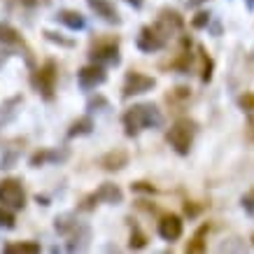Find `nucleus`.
<instances>
[{
  "label": "nucleus",
  "instance_id": "obj_1",
  "mask_svg": "<svg viewBox=\"0 0 254 254\" xmlns=\"http://www.w3.org/2000/svg\"><path fill=\"white\" fill-rule=\"evenodd\" d=\"M122 124L126 128V135L135 138L138 133L147 131V128H161L163 126V115L154 103H138L124 112Z\"/></svg>",
  "mask_w": 254,
  "mask_h": 254
},
{
  "label": "nucleus",
  "instance_id": "obj_2",
  "mask_svg": "<svg viewBox=\"0 0 254 254\" xmlns=\"http://www.w3.org/2000/svg\"><path fill=\"white\" fill-rule=\"evenodd\" d=\"M193 135H196V122H191V119H177V122L170 126L166 140H168V145L173 147L180 156H187L193 145Z\"/></svg>",
  "mask_w": 254,
  "mask_h": 254
},
{
  "label": "nucleus",
  "instance_id": "obj_3",
  "mask_svg": "<svg viewBox=\"0 0 254 254\" xmlns=\"http://www.w3.org/2000/svg\"><path fill=\"white\" fill-rule=\"evenodd\" d=\"M168 35L170 33L156 21L154 26H142V28H140L138 38H135V45H138L140 52L154 54V52H161L163 47L168 45Z\"/></svg>",
  "mask_w": 254,
  "mask_h": 254
},
{
  "label": "nucleus",
  "instance_id": "obj_4",
  "mask_svg": "<svg viewBox=\"0 0 254 254\" xmlns=\"http://www.w3.org/2000/svg\"><path fill=\"white\" fill-rule=\"evenodd\" d=\"M56 79H59V68H56V63L47 61L31 75V84L45 100H52L54 98V91H56Z\"/></svg>",
  "mask_w": 254,
  "mask_h": 254
},
{
  "label": "nucleus",
  "instance_id": "obj_5",
  "mask_svg": "<svg viewBox=\"0 0 254 254\" xmlns=\"http://www.w3.org/2000/svg\"><path fill=\"white\" fill-rule=\"evenodd\" d=\"M0 205L9 210H21L26 205V191H23L21 180L7 177L0 182Z\"/></svg>",
  "mask_w": 254,
  "mask_h": 254
},
{
  "label": "nucleus",
  "instance_id": "obj_6",
  "mask_svg": "<svg viewBox=\"0 0 254 254\" xmlns=\"http://www.w3.org/2000/svg\"><path fill=\"white\" fill-rule=\"evenodd\" d=\"M156 86V79L145 75V72H138V70H131L126 79H124V86H122V96L124 98H131V96H140V93H147L152 91Z\"/></svg>",
  "mask_w": 254,
  "mask_h": 254
},
{
  "label": "nucleus",
  "instance_id": "obj_7",
  "mask_svg": "<svg viewBox=\"0 0 254 254\" xmlns=\"http://www.w3.org/2000/svg\"><path fill=\"white\" fill-rule=\"evenodd\" d=\"M105 79H108V72H105V68L100 63H89L84 68H79L77 72V84L84 91H93L96 86L105 84Z\"/></svg>",
  "mask_w": 254,
  "mask_h": 254
},
{
  "label": "nucleus",
  "instance_id": "obj_8",
  "mask_svg": "<svg viewBox=\"0 0 254 254\" xmlns=\"http://www.w3.org/2000/svg\"><path fill=\"white\" fill-rule=\"evenodd\" d=\"M108 203V205H119V203H124V191L119 189L117 185H112V182H105V185L98 187V191H93L89 198L84 200V208H93V203Z\"/></svg>",
  "mask_w": 254,
  "mask_h": 254
},
{
  "label": "nucleus",
  "instance_id": "obj_9",
  "mask_svg": "<svg viewBox=\"0 0 254 254\" xmlns=\"http://www.w3.org/2000/svg\"><path fill=\"white\" fill-rule=\"evenodd\" d=\"M91 61L100 65H119L122 56H119V45L117 42H100L91 49Z\"/></svg>",
  "mask_w": 254,
  "mask_h": 254
},
{
  "label": "nucleus",
  "instance_id": "obj_10",
  "mask_svg": "<svg viewBox=\"0 0 254 254\" xmlns=\"http://www.w3.org/2000/svg\"><path fill=\"white\" fill-rule=\"evenodd\" d=\"M156 231L161 236L163 240H168V243H175V240L182 238V233H185V224L177 215H166L159 219L156 224Z\"/></svg>",
  "mask_w": 254,
  "mask_h": 254
},
{
  "label": "nucleus",
  "instance_id": "obj_11",
  "mask_svg": "<svg viewBox=\"0 0 254 254\" xmlns=\"http://www.w3.org/2000/svg\"><path fill=\"white\" fill-rule=\"evenodd\" d=\"M86 2H89V7L96 12V16H100L103 21L115 23V26L122 23V16H119V12L115 9V5H112L110 0H86Z\"/></svg>",
  "mask_w": 254,
  "mask_h": 254
},
{
  "label": "nucleus",
  "instance_id": "obj_12",
  "mask_svg": "<svg viewBox=\"0 0 254 254\" xmlns=\"http://www.w3.org/2000/svg\"><path fill=\"white\" fill-rule=\"evenodd\" d=\"M56 21L63 23V26L70 28V31H84L86 28L84 14L77 12V9H59V12H56Z\"/></svg>",
  "mask_w": 254,
  "mask_h": 254
},
{
  "label": "nucleus",
  "instance_id": "obj_13",
  "mask_svg": "<svg viewBox=\"0 0 254 254\" xmlns=\"http://www.w3.org/2000/svg\"><path fill=\"white\" fill-rule=\"evenodd\" d=\"M100 168L103 170H122L128 166V154L124 152V149H112V152H108L105 156H100Z\"/></svg>",
  "mask_w": 254,
  "mask_h": 254
},
{
  "label": "nucleus",
  "instance_id": "obj_14",
  "mask_svg": "<svg viewBox=\"0 0 254 254\" xmlns=\"http://www.w3.org/2000/svg\"><path fill=\"white\" fill-rule=\"evenodd\" d=\"M159 23H161L168 33H173V31H180V28L185 26V19L177 14L175 9H161V12H159Z\"/></svg>",
  "mask_w": 254,
  "mask_h": 254
},
{
  "label": "nucleus",
  "instance_id": "obj_15",
  "mask_svg": "<svg viewBox=\"0 0 254 254\" xmlns=\"http://www.w3.org/2000/svg\"><path fill=\"white\" fill-rule=\"evenodd\" d=\"M63 159H68V152H49V149H42V152H35L31 156V166L33 168H40V166H45L47 161H63Z\"/></svg>",
  "mask_w": 254,
  "mask_h": 254
},
{
  "label": "nucleus",
  "instance_id": "obj_16",
  "mask_svg": "<svg viewBox=\"0 0 254 254\" xmlns=\"http://www.w3.org/2000/svg\"><path fill=\"white\" fill-rule=\"evenodd\" d=\"M205 233H208V224H203L198 231L193 233V238L187 245V254H200L205 252Z\"/></svg>",
  "mask_w": 254,
  "mask_h": 254
},
{
  "label": "nucleus",
  "instance_id": "obj_17",
  "mask_svg": "<svg viewBox=\"0 0 254 254\" xmlns=\"http://www.w3.org/2000/svg\"><path fill=\"white\" fill-rule=\"evenodd\" d=\"M0 45H5V47L21 45V35H19V31L12 28L9 23H0Z\"/></svg>",
  "mask_w": 254,
  "mask_h": 254
},
{
  "label": "nucleus",
  "instance_id": "obj_18",
  "mask_svg": "<svg viewBox=\"0 0 254 254\" xmlns=\"http://www.w3.org/2000/svg\"><path fill=\"white\" fill-rule=\"evenodd\" d=\"M93 131V119L91 117H79L77 122L70 126L68 138H79V135H89Z\"/></svg>",
  "mask_w": 254,
  "mask_h": 254
},
{
  "label": "nucleus",
  "instance_id": "obj_19",
  "mask_svg": "<svg viewBox=\"0 0 254 254\" xmlns=\"http://www.w3.org/2000/svg\"><path fill=\"white\" fill-rule=\"evenodd\" d=\"M198 54H200V63H203V68H200V79L208 84L210 79H212V68H215V65H212V59L205 54V49H203V47L198 49Z\"/></svg>",
  "mask_w": 254,
  "mask_h": 254
},
{
  "label": "nucleus",
  "instance_id": "obj_20",
  "mask_svg": "<svg viewBox=\"0 0 254 254\" xmlns=\"http://www.w3.org/2000/svg\"><path fill=\"white\" fill-rule=\"evenodd\" d=\"M5 252H21V254H38L40 245L38 243H14V245H5Z\"/></svg>",
  "mask_w": 254,
  "mask_h": 254
},
{
  "label": "nucleus",
  "instance_id": "obj_21",
  "mask_svg": "<svg viewBox=\"0 0 254 254\" xmlns=\"http://www.w3.org/2000/svg\"><path fill=\"white\" fill-rule=\"evenodd\" d=\"M128 245H131V250H142V247L147 245V236L140 229H133L131 233V240H128Z\"/></svg>",
  "mask_w": 254,
  "mask_h": 254
},
{
  "label": "nucleus",
  "instance_id": "obj_22",
  "mask_svg": "<svg viewBox=\"0 0 254 254\" xmlns=\"http://www.w3.org/2000/svg\"><path fill=\"white\" fill-rule=\"evenodd\" d=\"M240 205L245 210L250 217H254V189H250L247 193H243V198H240Z\"/></svg>",
  "mask_w": 254,
  "mask_h": 254
},
{
  "label": "nucleus",
  "instance_id": "obj_23",
  "mask_svg": "<svg viewBox=\"0 0 254 254\" xmlns=\"http://www.w3.org/2000/svg\"><path fill=\"white\" fill-rule=\"evenodd\" d=\"M0 226H2V229H14V226H16L14 215H12V212H7L2 205H0Z\"/></svg>",
  "mask_w": 254,
  "mask_h": 254
},
{
  "label": "nucleus",
  "instance_id": "obj_24",
  "mask_svg": "<svg viewBox=\"0 0 254 254\" xmlns=\"http://www.w3.org/2000/svg\"><path fill=\"white\" fill-rule=\"evenodd\" d=\"M210 16H212L210 12H198V14L191 19V26H193V28H208V26H210Z\"/></svg>",
  "mask_w": 254,
  "mask_h": 254
},
{
  "label": "nucleus",
  "instance_id": "obj_25",
  "mask_svg": "<svg viewBox=\"0 0 254 254\" xmlns=\"http://www.w3.org/2000/svg\"><path fill=\"white\" fill-rule=\"evenodd\" d=\"M238 105L243 112H254V93H243L238 98Z\"/></svg>",
  "mask_w": 254,
  "mask_h": 254
},
{
  "label": "nucleus",
  "instance_id": "obj_26",
  "mask_svg": "<svg viewBox=\"0 0 254 254\" xmlns=\"http://www.w3.org/2000/svg\"><path fill=\"white\" fill-rule=\"evenodd\" d=\"M45 38L49 40V42H56V45H61V47H72L75 45L72 40H65V38H61L59 33H52V31H45Z\"/></svg>",
  "mask_w": 254,
  "mask_h": 254
},
{
  "label": "nucleus",
  "instance_id": "obj_27",
  "mask_svg": "<svg viewBox=\"0 0 254 254\" xmlns=\"http://www.w3.org/2000/svg\"><path fill=\"white\" fill-rule=\"evenodd\" d=\"M247 115V135L250 140H254V112H245Z\"/></svg>",
  "mask_w": 254,
  "mask_h": 254
},
{
  "label": "nucleus",
  "instance_id": "obj_28",
  "mask_svg": "<svg viewBox=\"0 0 254 254\" xmlns=\"http://www.w3.org/2000/svg\"><path fill=\"white\" fill-rule=\"evenodd\" d=\"M7 59H9V52H7V47L5 45H0V68L7 63Z\"/></svg>",
  "mask_w": 254,
  "mask_h": 254
},
{
  "label": "nucleus",
  "instance_id": "obj_29",
  "mask_svg": "<svg viewBox=\"0 0 254 254\" xmlns=\"http://www.w3.org/2000/svg\"><path fill=\"white\" fill-rule=\"evenodd\" d=\"M133 189H135V191H154V187H147L145 182H138V185H133Z\"/></svg>",
  "mask_w": 254,
  "mask_h": 254
},
{
  "label": "nucleus",
  "instance_id": "obj_30",
  "mask_svg": "<svg viewBox=\"0 0 254 254\" xmlns=\"http://www.w3.org/2000/svg\"><path fill=\"white\" fill-rule=\"evenodd\" d=\"M200 2H208V0H187L189 7H196V5H200Z\"/></svg>",
  "mask_w": 254,
  "mask_h": 254
},
{
  "label": "nucleus",
  "instance_id": "obj_31",
  "mask_svg": "<svg viewBox=\"0 0 254 254\" xmlns=\"http://www.w3.org/2000/svg\"><path fill=\"white\" fill-rule=\"evenodd\" d=\"M23 5H26V7H35V5H38L40 0H21Z\"/></svg>",
  "mask_w": 254,
  "mask_h": 254
},
{
  "label": "nucleus",
  "instance_id": "obj_32",
  "mask_svg": "<svg viewBox=\"0 0 254 254\" xmlns=\"http://www.w3.org/2000/svg\"><path fill=\"white\" fill-rule=\"evenodd\" d=\"M128 5H133V7H142V0H126Z\"/></svg>",
  "mask_w": 254,
  "mask_h": 254
},
{
  "label": "nucleus",
  "instance_id": "obj_33",
  "mask_svg": "<svg viewBox=\"0 0 254 254\" xmlns=\"http://www.w3.org/2000/svg\"><path fill=\"white\" fill-rule=\"evenodd\" d=\"M245 7L252 12V9H254V0H245Z\"/></svg>",
  "mask_w": 254,
  "mask_h": 254
},
{
  "label": "nucleus",
  "instance_id": "obj_34",
  "mask_svg": "<svg viewBox=\"0 0 254 254\" xmlns=\"http://www.w3.org/2000/svg\"><path fill=\"white\" fill-rule=\"evenodd\" d=\"M252 243H254V236H252Z\"/></svg>",
  "mask_w": 254,
  "mask_h": 254
}]
</instances>
